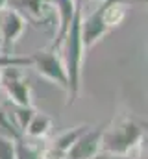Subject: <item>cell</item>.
I'll use <instances>...</instances> for the list:
<instances>
[{
    "label": "cell",
    "mask_w": 148,
    "mask_h": 159,
    "mask_svg": "<svg viewBox=\"0 0 148 159\" xmlns=\"http://www.w3.org/2000/svg\"><path fill=\"white\" fill-rule=\"evenodd\" d=\"M80 22H81V4L78 6L74 19L69 26V32L65 35V39L61 43L63 46V65L67 70V94H69V106L74 104L78 91H80V76H81V65H83V57H85V48L81 43V30H80Z\"/></svg>",
    "instance_id": "1"
},
{
    "label": "cell",
    "mask_w": 148,
    "mask_h": 159,
    "mask_svg": "<svg viewBox=\"0 0 148 159\" xmlns=\"http://www.w3.org/2000/svg\"><path fill=\"white\" fill-rule=\"evenodd\" d=\"M145 137V129L141 124H137L128 115H122L113 120L108 129L102 131V143L100 148L104 152H109L115 156H126L133 146H137Z\"/></svg>",
    "instance_id": "2"
},
{
    "label": "cell",
    "mask_w": 148,
    "mask_h": 159,
    "mask_svg": "<svg viewBox=\"0 0 148 159\" xmlns=\"http://www.w3.org/2000/svg\"><path fill=\"white\" fill-rule=\"evenodd\" d=\"M30 61L41 76L58 83L59 87H63L67 91V70H65L63 59L58 54V50H52V48L37 50L30 56Z\"/></svg>",
    "instance_id": "3"
},
{
    "label": "cell",
    "mask_w": 148,
    "mask_h": 159,
    "mask_svg": "<svg viewBox=\"0 0 148 159\" xmlns=\"http://www.w3.org/2000/svg\"><path fill=\"white\" fill-rule=\"evenodd\" d=\"M6 7L17 11L26 22L35 26L48 24L56 13L52 0H6Z\"/></svg>",
    "instance_id": "4"
},
{
    "label": "cell",
    "mask_w": 148,
    "mask_h": 159,
    "mask_svg": "<svg viewBox=\"0 0 148 159\" xmlns=\"http://www.w3.org/2000/svg\"><path fill=\"white\" fill-rule=\"evenodd\" d=\"M0 83L15 106H32V89L28 80L22 76L21 67H4L0 72Z\"/></svg>",
    "instance_id": "5"
},
{
    "label": "cell",
    "mask_w": 148,
    "mask_h": 159,
    "mask_svg": "<svg viewBox=\"0 0 148 159\" xmlns=\"http://www.w3.org/2000/svg\"><path fill=\"white\" fill-rule=\"evenodd\" d=\"M26 28V20L13 9L4 7L2 15H0V39H2V54H9L15 46V43L19 37L24 34Z\"/></svg>",
    "instance_id": "6"
},
{
    "label": "cell",
    "mask_w": 148,
    "mask_h": 159,
    "mask_svg": "<svg viewBox=\"0 0 148 159\" xmlns=\"http://www.w3.org/2000/svg\"><path fill=\"white\" fill-rule=\"evenodd\" d=\"M80 30H81V43H83V48H85V52H87L91 46H95L98 41L109 32V28H108V24L104 22V17H102V7L95 9V11L89 13L85 19L81 17Z\"/></svg>",
    "instance_id": "7"
},
{
    "label": "cell",
    "mask_w": 148,
    "mask_h": 159,
    "mask_svg": "<svg viewBox=\"0 0 148 159\" xmlns=\"http://www.w3.org/2000/svg\"><path fill=\"white\" fill-rule=\"evenodd\" d=\"M102 131L104 129H85L69 148L65 159H89L100 152L102 143Z\"/></svg>",
    "instance_id": "8"
},
{
    "label": "cell",
    "mask_w": 148,
    "mask_h": 159,
    "mask_svg": "<svg viewBox=\"0 0 148 159\" xmlns=\"http://www.w3.org/2000/svg\"><path fill=\"white\" fill-rule=\"evenodd\" d=\"M80 4H81V0H54V11L58 17V30H56V39L50 46L52 50L61 48V43L69 32V26L72 22L74 13H76Z\"/></svg>",
    "instance_id": "9"
},
{
    "label": "cell",
    "mask_w": 148,
    "mask_h": 159,
    "mask_svg": "<svg viewBox=\"0 0 148 159\" xmlns=\"http://www.w3.org/2000/svg\"><path fill=\"white\" fill-rule=\"evenodd\" d=\"M87 128H89V126H76V128H72V129H67L65 133H61V135L56 139L52 150L44 154V157L46 159H63L65 154L69 152V148L74 144V141H76Z\"/></svg>",
    "instance_id": "10"
},
{
    "label": "cell",
    "mask_w": 148,
    "mask_h": 159,
    "mask_svg": "<svg viewBox=\"0 0 148 159\" xmlns=\"http://www.w3.org/2000/svg\"><path fill=\"white\" fill-rule=\"evenodd\" d=\"M126 15H128V4H124L122 0H106V4L102 6V17L109 30L120 26Z\"/></svg>",
    "instance_id": "11"
},
{
    "label": "cell",
    "mask_w": 148,
    "mask_h": 159,
    "mask_svg": "<svg viewBox=\"0 0 148 159\" xmlns=\"http://www.w3.org/2000/svg\"><path fill=\"white\" fill-rule=\"evenodd\" d=\"M50 128H52V119L48 115H44V113H35L24 131H28L30 137L39 139V137H44L50 131Z\"/></svg>",
    "instance_id": "12"
},
{
    "label": "cell",
    "mask_w": 148,
    "mask_h": 159,
    "mask_svg": "<svg viewBox=\"0 0 148 159\" xmlns=\"http://www.w3.org/2000/svg\"><path fill=\"white\" fill-rule=\"evenodd\" d=\"M15 157L17 159H43L44 152L41 150V146L32 144V143H24L19 137V139H15Z\"/></svg>",
    "instance_id": "13"
},
{
    "label": "cell",
    "mask_w": 148,
    "mask_h": 159,
    "mask_svg": "<svg viewBox=\"0 0 148 159\" xmlns=\"http://www.w3.org/2000/svg\"><path fill=\"white\" fill-rule=\"evenodd\" d=\"M34 115H35V111L32 106H15V126H17V129L24 131Z\"/></svg>",
    "instance_id": "14"
},
{
    "label": "cell",
    "mask_w": 148,
    "mask_h": 159,
    "mask_svg": "<svg viewBox=\"0 0 148 159\" xmlns=\"http://www.w3.org/2000/svg\"><path fill=\"white\" fill-rule=\"evenodd\" d=\"M0 159H17L15 157V139L7 135H0Z\"/></svg>",
    "instance_id": "15"
},
{
    "label": "cell",
    "mask_w": 148,
    "mask_h": 159,
    "mask_svg": "<svg viewBox=\"0 0 148 159\" xmlns=\"http://www.w3.org/2000/svg\"><path fill=\"white\" fill-rule=\"evenodd\" d=\"M0 129L4 131L2 135H7V137H11V139H19V137H21L19 129L15 128V124H11V120L7 119V113H6L4 109H0Z\"/></svg>",
    "instance_id": "16"
},
{
    "label": "cell",
    "mask_w": 148,
    "mask_h": 159,
    "mask_svg": "<svg viewBox=\"0 0 148 159\" xmlns=\"http://www.w3.org/2000/svg\"><path fill=\"white\" fill-rule=\"evenodd\" d=\"M24 65H32L30 57H13L9 54H0V69H4V67H24Z\"/></svg>",
    "instance_id": "17"
},
{
    "label": "cell",
    "mask_w": 148,
    "mask_h": 159,
    "mask_svg": "<svg viewBox=\"0 0 148 159\" xmlns=\"http://www.w3.org/2000/svg\"><path fill=\"white\" fill-rule=\"evenodd\" d=\"M89 159H124L122 156H115V154H109V152H98V154H95L93 157H89Z\"/></svg>",
    "instance_id": "18"
},
{
    "label": "cell",
    "mask_w": 148,
    "mask_h": 159,
    "mask_svg": "<svg viewBox=\"0 0 148 159\" xmlns=\"http://www.w3.org/2000/svg\"><path fill=\"white\" fill-rule=\"evenodd\" d=\"M124 4H146V0H122Z\"/></svg>",
    "instance_id": "19"
},
{
    "label": "cell",
    "mask_w": 148,
    "mask_h": 159,
    "mask_svg": "<svg viewBox=\"0 0 148 159\" xmlns=\"http://www.w3.org/2000/svg\"><path fill=\"white\" fill-rule=\"evenodd\" d=\"M4 7H6V0H0V11H2Z\"/></svg>",
    "instance_id": "20"
},
{
    "label": "cell",
    "mask_w": 148,
    "mask_h": 159,
    "mask_svg": "<svg viewBox=\"0 0 148 159\" xmlns=\"http://www.w3.org/2000/svg\"><path fill=\"white\" fill-rule=\"evenodd\" d=\"M52 2H54V0H52Z\"/></svg>",
    "instance_id": "21"
}]
</instances>
